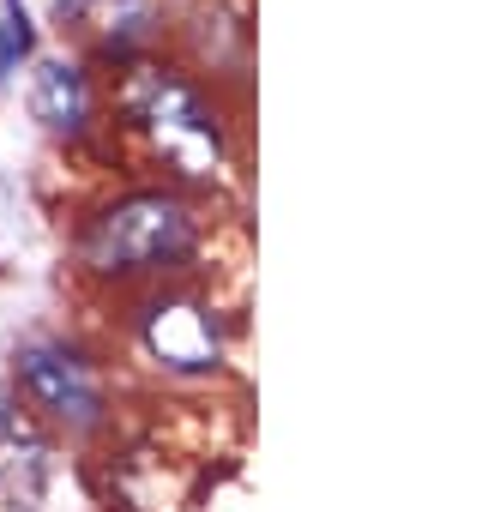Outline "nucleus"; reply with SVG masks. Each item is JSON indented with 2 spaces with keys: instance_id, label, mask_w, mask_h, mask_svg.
<instances>
[{
  "instance_id": "obj_2",
  "label": "nucleus",
  "mask_w": 488,
  "mask_h": 512,
  "mask_svg": "<svg viewBox=\"0 0 488 512\" xmlns=\"http://www.w3.org/2000/svg\"><path fill=\"white\" fill-rule=\"evenodd\" d=\"M127 103H133V115H139L175 157H187L193 169H205V163L217 157L211 115H205V103H199L181 79H169V73H139L133 91H127Z\"/></svg>"
},
{
  "instance_id": "obj_4",
  "label": "nucleus",
  "mask_w": 488,
  "mask_h": 512,
  "mask_svg": "<svg viewBox=\"0 0 488 512\" xmlns=\"http://www.w3.org/2000/svg\"><path fill=\"white\" fill-rule=\"evenodd\" d=\"M43 482H49L43 440L13 410H0V512H31L43 500Z\"/></svg>"
},
{
  "instance_id": "obj_6",
  "label": "nucleus",
  "mask_w": 488,
  "mask_h": 512,
  "mask_svg": "<svg viewBox=\"0 0 488 512\" xmlns=\"http://www.w3.org/2000/svg\"><path fill=\"white\" fill-rule=\"evenodd\" d=\"M31 109L49 133H79L85 115H91V91H85V73L73 61H49L31 85Z\"/></svg>"
},
{
  "instance_id": "obj_3",
  "label": "nucleus",
  "mask_w": 488,
  "mask_h": 512,
  "mask_svg": "<svg viewBox=\"0 0 488 512\" xmlns=\"http://www.w3.org/2000/svg\"><path fill=\"white\" fill-rule=\"evenodd\" d=\"M19 380L25 392L61 416V422H97V380L67 344H25L19 350Z\"/></svg>"
},
{
  "instance_id": "obj_7",
  "label": "nucleus",
  "mask_w": 488,
  "mask_h": 512,
  "mask_svg": "<svg viewBox=\"0 0 488 512\" xmlns=\"http://www.w3.org/2000/svg\"><path fill=\"white\" fill-rule=\"evenodd\" d=\"M31 43H37V31H31L25 0H7V13H0V85L19 73V61L31 55Z\"/></svg>"
},
{
  "instance_id": "obj_1",
  "label": "nucleus",
  "mask_w": 488,
  "mask_h": 512,
  "mask_svg": "<svg viewBox=\"0 0 488 512\" xmlns=\"http://www.w3.org/2000/svg\"><path fill=\"white\" fill-rule=\"evenodd\" d=\"M193 247V217L163 199V193H139L121 199L115 211H103L85 235V260L103 272H139V266H169Z\"/></svg>"
},
{
  "instance_id": "obj_5",
  "label": "nucleus",
  "mask_w": 488,
  "mask_h": 512,
  "mask_svg": "<svg viewBox=\"0 0 488 512\" xmlns=\"http://www.w3.org/2000/svg\"><path fill=\"white\" fill-rule=\"evenodd\" d=\"M145 344H151L169 368H211V362H217V326H211V314H205L199 302L151 308Z\"/></svg>"
}]
</instances>
